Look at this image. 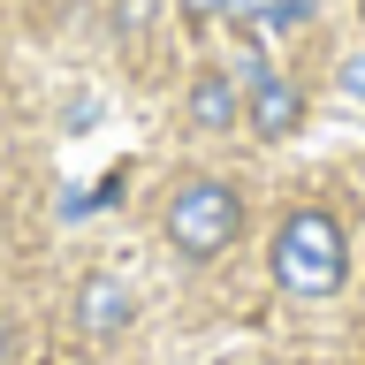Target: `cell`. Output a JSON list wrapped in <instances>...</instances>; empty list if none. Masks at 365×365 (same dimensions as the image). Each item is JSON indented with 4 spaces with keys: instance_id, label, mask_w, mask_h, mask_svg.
Segmentation results:
<instances>
[{
    "instance_id": "9c48e42d",
    "label": "cell",
    "mask_w": 365,
    "mask_h": 365,
    "mask_svg": "<svg viewBox=\"0 0 365 365\" xmlns=\"http://www.w3.org/2000/svg\"><path fill=\"white\" fill-rule=\"evenodd\" d=\"M8 350H16V327H8V319H0V358H8Z\"/></svg>"
},
{
    "instance_id": "30bf717a",
    "label": "cell",
    "mask_w": 365,
    "mask_h": 365,
    "mask_svg": "<svg viewBox=\"0 0 365 365\" xmlns=\"http://www.w3.org/2000/svg\"><path fill=\"white\" fill-rule=\"evenodd\" d=\"M358 16H365V0H358Z\"/></svg>"
},
{
    "instance_id": "3957f363",
    "label": "cell",
    "mask_w": 365,
    "mask_h": 365,
    "mask_svg": "<svg viewBox=\"0 0 365 365\" xmlns=\"http://www.w3.org/2000/svg\"><path fill=\"white\" fill-rule=\"evenodd\" d=\"M130 319H137L130 282H114V274H84V282H76V335L84 342H122Z\"/></svg>"
},
{
    "instance_id": "7a4b0ae2",
    "label": "cell",
    "mask_w": 365,
    "mask_h": 365,
    "mask_svg": "<svg viewBox=\"0 0 365 365\" xmlns=\"http://www.w3.org/2000/svg\"><path fill=\"white\" fill-rule=\"evenodd\" d=\"M160 228H168V244H175V259H190V267H213L236 236H244V190L221 175H182L175 190H168V213H160Z\"/></svg>"
},
{
    "instance_id": "52a82bcc",
    "label": "cell",
    "mask_w": 365,
    "mask_h": 365,
    "mask_svg": "<svg viewBox=\"0 0 365 365\" xmlns=\"http://www.w3.org/2000/svg\"><path fill=\"white\" fill-rule=\"evenodd\" d=\"M228 8H236V0H182V16H190V23H213V16H228Z\"/></svg>"
},
{
    "instance_id": "ba28073f",
    "label": "cell",
    "mask_w": 365,
    "mask_h": 365,
    "mask_svg": "<svg viewBox=\"0 0 365 365\" xmlns=\"http://www.w3.org/2000/svg\"><path fill=\"white\" fill-rule=\"evenodd\" d=\"M342 91H350V99H365V53H350V61H342Z\"/></svg>"
},
{
    "instance_id": "6da1fadb",
    "label": "cell",
    "mask_w": 365,
    "mask_h": 365,
    "mask_svg": "<svg viewBox=\"0 0 365 365\" xmlns=\"http://www.w3.org/2000/svg\"><path fill=\"white\" fill-rule=\"evenodd\" d=\"M267 267L289 297H335L350 282V236H342V221L327 205H289L282 228H274Z\"/></svg>"
},
{
    "instance_id": "8992f818",
    "label": "cell",
    "mask_w": 365,
    "mask_h": 365,
    "mask_svg": "<svg viewBox=\"0 0 365 365\" xmlns=\"http://www.w3.org/2000/svg\"><path fill=\"white\" fill-rule=\"evenodd\" d=\"M289 23H304V0H274V8H267V31H289Z\"/></svg>"
},
{
    "instance_id": "277c9868",
    "label": "cell",
    "mask_w": 365,
    "mask_h": 365,
    "mask_svg": "<svg viewBox=\"0 0 365 365\" xmlns=\"http://www.w3.org/2000/svg\"><path fill=\"white\" fill-rule=\"evenodd\" d=\"M244 122V91H236V76L228 68H198L190 76V91H182V130H198V137H221Z\"/></svg>"
},
{
    "instance_id": "5b68a950",
    "label": "cell",
    "mask_w": 365,
    "mask_h": 365,
    "mask_svg": "<svg viewBox=\"0 0 365 365\" xmlns=\"http://www.w3.org/2000/svg\"><path fill=\"white\" fill-rule=\"evenodd\" d=\"M244 99H251V137H267V145L297 137V122H304V91H297L289 76H259Z\"/></svg>"
}]
</instances>
